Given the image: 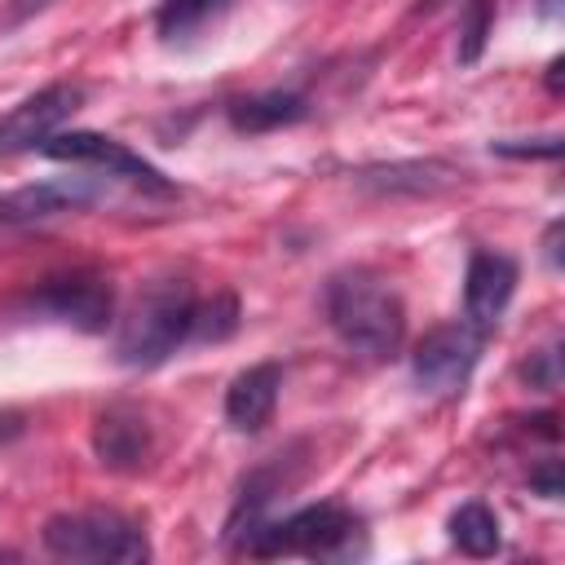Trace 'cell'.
<instances>
[{
	"instance_id": "7a4b0ae2",
	"label": "cell",
	"mask_w": 565,
	"mask_h": 565,
	"mask_svg": "<svg viewBox=\"0 0 565 565\" xmlns=\"http://www.w3.org/2000/svg\"><path fill=\"white\" fill-rule=\"evenodd\" d=\"M194 287L185 278H150L128 313L119 318L115 335V358L132 371H150L168 362L185 340H190V318H194Z\"/></svg>"
},
{
	"instance_id": "8992f818",
	"label": "cell",
	"mask_w": 565,
	"mask_h": 565,
	"mask_svg": "<svg viewBox=\"0 0 565 565\" xmlns=\"http://www.w3.org/2000/svg\"><path fill=\"white\" fill-rule=\"evenodd\" d=\"M49 159H62V163H88V168H106L110 177H124L141 190H154V194H168L172 181L146 163L141 154H132L124 141L106 137V132H53L44 146H40Z\"/></svg>"
},
{
	"instance_id": "30bf717a",
	"label": "cell",
	"mask_w": 565,
	"mask_h": 565,
	"mask_svg": "<svg viewBox=\"0 0 565 565\" xmlns=\"http://www.w3.org/2000/svg\"><path fill=\"white\" fill-rule=\"evenodd\" d=\"M516 291V265L503 252H472L463 278V322L490 331Z\"/></svg>"
},
{
	"instance_id": "ffe728a7",
	"label": "cell",
	"mask_w": 565,
	"mask_h": 565,
	"mask_svg": "<svg viewBox=\"0 0 565 565\" xmlns=\"http://www.w3.org/2000/svg\"><path fill=\"white\" fill-rule=\"evenodd\" d=\"M494 154H512V159H530V154H543V159H556L561 154V137H543V146H525V141H494L490 146Z\"/></svg>"
},
{
	"instance_id": "7402d4cb",
	"label": "cell",
	"mask_w": 565,
	"mask_h": 565,
	"mask_svg": "<svg viewBox=\"0 0 565 565\" xmlns=\"http://www.w3.org/2000/svg\"><path fill=\"white\" fill-rule=\"evenodd\" d=\"M556 238H561V221H552V225H547V238H543V247H547V265H552V269H561V247H556Z\"/></svg>"
},
{
	"instance_id": "cb8c5ba5",
	"label": "cell",
	"mask_w": 565,
	"mask_h": 565,
	"mask_svg": "<svg viewBox=\"0 0 565 565\" xmlns=\"http://www.w3.org/2000/svg\"><path fill=\"white\" fill-rule=\"evenodd\" d=\"M547 88H552V93H561V57L547 66Z\"/></svg>"
},
{
	"instance_id": "5bb4252c",
	"label": "cell",
	"mask_w": 565,
	"mask_h": 565,
	"mask_svg": "<svg viewBox=\"0 0 565 565\" xmlns=\"http://www.w3.org/2000/svg\"><path fill=\"white\" fill-rule=\"evenodd\" d=\"M455 181V168L450 163H437V159H415V163H384V168H362L358 172V185L366 190H384V194H433L441 185Z\"/></svg>"
},
{
	"instance_id": "277c9868",
	"label": "cell",
	"mask_w": 565,
	"mask_h": 565,
	"mask_svg": "<svg viewBox=\"0 0 565 565\" xmlns=\"http://www.w3.org/2000/svg\"><path fill=\"white\" fill-rule=\"evenodd\" d=\"M44 547L62 561H146L150 543L137 530V521L110 512V508H88V512H57L44 521Z\"/></svg>"
},
{
	"instance_id": "7c38bea8",
	"label": "cell",
	"mask_w": 565,
	"mask_h": 565,
	"mask_svg": "<svg viewBox=\"0 0 565 565\" xmlns=\"http://www.w3.org/2000/svg\"><path fill=\"white\" fill-rule=\"evenodd\" d=\"M278 388H282V366L278 362H256L247 371H238L225 388V419L238 433H260L278 406Z\"/></svg>"
},
{
	"instance_id": "44dd1931",
	"label": "cell",
	"mask_w": 565,
	"mask_h": 565,
	"mask_svg": "<svg viewBox=\"0 0 565 565\" xmlns=\"http://www.w3.org/2000/svg\"><path fill=\"white\" fill-rule=\"evenodd\" d=\"M530 490H539L543 499H561L565 494V486H561V459H543L530 472Z\"/></svg>"
},
{
	"instance_id": "e0dca14e",
	"label": "cell",
	"mask_w": 565,
	"mask_h": 565,
	"mask_svg": "<svg viewBox=\"0 0 565 565\" xmlns=\"http://www.w3.org/2000/svg\"><path fill=\"white\" fill-rule=\"evenodd\" d=\"M238 331V300L230 296V291H216L212 300H203V305H194V318H190V340H212V344H221V340H230Z\"/></svg>"
},
{
	"instance_id": "9c48e42d",
	"label": "cell",
	"mask_w": 565,
	"mask_h": 565,
	"mask_svg": "<svg viewBox=\"0 0 565 565\" xmlns=\"http://www.w3.org/2000/svg\"><path fill=\"white\" fill-rule=\"evenodd\" d=\"M102 190L88 177H62V181H35V185H18L9 194H0V230L4 225H31V221H49L62 212H79L97 199Z\"/></svg>"
},
{
	"instance_id": "4fadbf2b",
	"label": "cell",
	"mask_w": 565,
	"mask_h": 565,
	"mask_svg": "<svg viewBox=\"0 0 565 565\" xmlns=\"http://www.w3.org/2000/svg\"><path fill=\"white\" fill-rule=\"evenodd\" d=\"M305 110H309V106H305L300 93L269 88V93H252V97L230 102V124H234L238 132H274V128L300 124Z\"/></svg>"
},
{
	"instance_id": "6da1fadb",
	"label": "cell",
	"mask_w": 565,
	"mask_h": 565,
	"mask_svg": "<svg viewBox=\"0 0 565 565\" xmlns=\"http://www.w3.org/2000/svg\"><path fill=\"white\" fill-rule=\"evenodd\" d=\"M331 331L344 349L362 358H393L406 340V305L402 296L371 269H340L322 296Z\"/></svg>"
},
{
	"instance_id": "ac0fdd59",
	"label": "cell",
	"mask_w": 565,
	"mask_h": 565,
	"mask_svg": "<svg viewBox=\"0 0 565 565\" xmlns=\"http://www.w3.org/2000/svg\"><path fill=\"white\" fill-rule=\"evenodd\" d=\"M490 26H494V0H468V13H463V26H459V62L472 66L490 40Z\"/></svg>"
},
{
	"instance_id": "52a82bcc",
	"label": "cell",
	"mask_w": 565,
	"mask_h": 565,
	"mask_svg": "<svg viewBox=\"0 0 565 565\" xmlns=\"http://www.w3.org/2000/svg\"><path fill=\"white\" fill-rule=\"evenodd\" d=\"M79 102H84V88L66 79L22 97L13 110L0 115V154H22V150L44 146L79 110Z\"/></svg>"
},
{
	"instance_id": "d6986e66",
	"label": "cell",
	"mask_w": 565,
	"mask_h": 565,
	"mask_svg": "<svg viewBox=\"0 0 565 565\" xmlns=\"http://www.w3.org/2000/svg\"><path fill=\"white\" fill-rule=\"evenodd\" d=\"M521 375L530 380V388H539V393H552V388L561 384V344H547V349L530 353V362L521 366Z\"/></svg>"
},
{
	"instance_id": "ba28073f",
	"label": "cell",
	"mask_w": 565,
	"mask_h": 565,
	"mask_svg": "<svg viewBox=\"0 0 565 565\" xmlns=\"http://www.w3.org/2000/svg\"><path fill=\"white\" fill-rule=\"evenodd\" d=\"M93 450L102 459V468L110 472H141L150 450H154V433L146 424V415L137 406H106L93 424Z\"/></svg>"
},
{
	"instance_id": "5b68a950",
	"label": "cell",
	"mask_w": 565,
	"mask_h": 565,
	"mask_svg": "<svg viewBox=\"0 0 565 565\" xmlns=\"http://www.w3.org/2000/svg\"><path fill=\"white\" fill-rule=\"evenodd\" d=\"M481 340L486 331L468 327V322H446V327H433L415 353H411V375L424 393L433 397H450V393H463L477 358H481Z\"/></svg>"
},
{
	"instance_id": "8fae6325",
	"label": "cell",
	"mask_w": 565,
	"mask_h": 565,
	"mask_svg": "<svg viewBox=\"0 0 565 565\" xmlns=\"http://www.w3.org/2000/svg\"><path fill=\"white\" fill-rule=\"evenodd\" d=\"M35 309H44L49 318L66 322V327H79V331H102L110 322V309H115V296L102 278H88V274H71V278H53L40 296H35Z\"/></svg>"
},
{
	"instance_id": "3957f363",
	"label": "cell",
	"mask_w": 565,
	"mask_h": 565,
	"mask_svg": "<svg viewBox=\"0 0 565 565\" xmlns=\"http://www.w3.org/2000/svg\"><path fill=\"white\" fill-rule=\"evenodd\" d=\"M362 534L358 516L340 503H309L282 521L256 525L238 547L247 556H313V561H340L353 556V539Z\"/></svg>"
},
{
	"instance_id": "2e32d148",
	"label": "cell",
	"mask_w": 565,
	"mask_h": 565,
	"mask_svg": "<svg viewBox=\"0 0 565 565\" xmlns=\"http://www.w3.org/2000/svg\"><path fill=\"white\" fill-rule=\"evenodd\" d=\"M225 9H230V0H163L154 26L163 40H190V35L207 31Z\"/></svg>"
},
{
	"instance_id": "484cf974",
	"label": "cell",
	"mask_w": 565,
	"mask_h": 565,
	"mask_svg": "<svg viewBox=\"0 0 565 565\" xmlns=\"http://www.w3.org/2000/svg\"><path fill=\"white\" fill-rule=\"evenodd\" d=\"M437 4H446V0H419L415 9H437Z\"/></svg>"
},
{
	"instance_id": "9a60e30c",
	"label": "cell",
	"mask_w": 565,
	"mask_h": 565,
	"mask_svg": "<svg viewBox=\"0 0 565 565\" xmlns=\"http://www.w3.org/2000/svg\"><path fill=\"white\" fill-rule=\"evenodd\" d=\"M450 539L459 552L468 556H494L503 534H499V516L486 503H459L450 512Z\"/></svg>"
},
{
	"instance_id": "603a6c76",
	"label": "cell",
	"mask_w": 565,
	"mask_h": 565,
	"mask_svg": "<svg viewBox=\"0 0 565 565\" xmlns=\"http://www.w3.org/2000/svg\"><path fill=\"white\" fill-rule=\"evenodd\" d=\"M49 0H9V18L13 22H22V18H31V13H40Z\"/></svg>"
},
{
	"instance_id": "d4e9b609",
	"label": "cell",
	"mask_w": 565,
	"mask_h": 565,
	"mask_svg": "<svg viewBox=\"0 0 565 565\" xmlns=\"http://www.w3.org/2000/svg\"><path fill=\"white\" fill-rule=\"evenodd\" d=\"M539 13H543V18H556V13H561V0H543Z\"/></svg>"
}]
</instances>
